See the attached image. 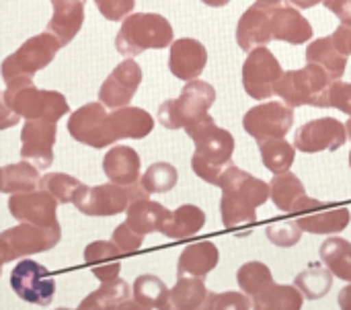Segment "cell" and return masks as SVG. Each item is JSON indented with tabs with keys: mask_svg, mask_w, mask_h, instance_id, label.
<instances>
[{
	"mask_svg": "<svg viewBox=\"0 0 351 310\" xmlns=\"http://www.w3.org/2000/svg\"><path fill=\"white\" fill-rule=\"evenodd\" d=\"M175 41V31L162 14L132 12L121 21L115 47L125 58H136L146 49H165Z\"/></svg>",
	"mask_w": 351,
	"mask_h": 310,
	"instance_id": "obj_1",
	"label": "cell"
},
{
	"mask_svg": "<svg viewBox=\"0 0 351 310\" xmlns=\"http://www.w3.org/2000/svg\"><path fill=\"white\" fill-rule=\"evenodd\" d=\"M6 105L25 119H47L60 121L68 111V101L58 91H41L33 84V78L21 76L6 82L2 91Z\"/></svg>",
	"mask_w": 351,
	"mask_h": 310,
	"instance_id": "obj_2",
	"label": "cell"
},
{
	"mask_svg": "<svg viewBox=\"0 0 351 310\" xmlns=\"http://www.w3.org/2000/svg\"><path fill=\"white\" fill-rule=\"evenodd\" d=\"M216 101V88L199 78L187 80L177 99H169L158 107V121L167 130H185L208 115Z\"/></svg>",
	"mask_w": 351,
	"mask_h": 310,
	"instance_id": "obj_3",
	"label": "cell"
},
{
	"mask_svg": "<svg viewBox=\"0 0 351 310\" xmlns=\"http://www.w3.org/2000/svg\"><path fill=\"white\" fill-rule=\"evenodd\" d=\"M333 78L317 64L306 62L300 70H288L276 84V95L290 107H327V88Z\"/></svg>",
	"mask_w": 351,
	"mask_h": 310,
	"instance_id": "obj_4",
	"label": "cell"
},
{
	"mask_svg": "<svg viewBox=\"0 0 351 310\" xmlns=\"http://www.w3.org/2000/svg\"><path fill=\"white\" fill-rule=\"evenodd\" d=\"M60 49H62L60 41L47 31L29 37L25 43H21V47L14 53L6 56V60L0 64V76L4 84L21 76L33 78L35 72L51 64V60L56 58Z\"/></svg>",
	"mask_w": 351,
	"mask_h": 310,
	"instance_id": "obj_5",
	"label": "cell"
},
{
	"mask_svg": "<svg viewBox=\"0 0 351 310\" xmlns=\"http://www.w3.org/2000/svg\"><path fill=\"white\" fill-rule=\"evenodd\" d=\"M150 193L142 187L140 181L132 185L103 183L95 187H86L74 202L76 210L84 216H117L128 210V206L136 200H144Z\"/></svg>",
	"mask_w": 351,
	"mask_h": 310,
	"instance_id": "obj_6",
	"label": "cell"
},
{
	"mask_svg": "<svg viewBox=\"0 0 351 310\" xmlns=\"http://www.w3.org/2000/svg\"><path fill=\"white\" fill-rule=\"evenodd\" d=\"M294 107L280 101H265L249 109L243 117L245 132L259 144L265 140L286 138L294 126Z\"/></svg>",
	"mask_w": 351,
	"mask_h": 310,
	"instance_id": "obj_7",
	"label": "cell"
},
{
	"mask_svg": "<svg viewBox=\"0 0 351 310\" xmlns=\"http://www.w3.org/2000/svg\"><path fill=\"white\" fill-rule=\"evenodd\" d=\"M282 64L265 45L253 47L243 64L245 93L257 101H265L271 95H276V84L282 78Z\"/></svg>",
	"mask_w": 351,
	"mask_h": 310,
	"instance_id": "obj_8",
	"label": "cell"
},
{
	"mask_svg": "<svg viewBox=\"0 0 351 310\" xmlns=\"http://www.w3.org/2000/svg\"><path fill=\"white\" fill-rule=\"evenodd\" d=\"M10 288L29 305L49 307L56 296V280L47 267L33 259H23L10 272Z\"/></svg>",
	"mask_w": 351,
	"mask_h": 310,
	"instance_id": "obj_9",
	"label": "cell"
},
{
	"mask_svg": "<svg viewBox=\"0 0 351 310\" xmlns=\"http://www.w3.org/2000/svg\"><path fill=\"white\" fill-rule=\"evenodd\" d=\"M68 134L76 142L90 148H107L113 142H117L111 132L109 113L101 101L86 103L80 109H76L68 119Z\"/></svg>",
	"mask_w": 351,
	"mask_h": 310,
	"instance_id": "obj_10",
	"label": "cell"
},
{
	"mask_svg": "<svg viewBox=\"0 0 351 310\" xmlns=\"http://www.w3.org/2000/svg\"><path fill=\"white\" fill-rule=\"evenodd\" d=\"M348 142L346 123L335 117H319L304 123L294 136V148L304 154L339 150Z\"/></svg>",
	"mask_w": 351,
	"mask_h": 310,
	"instance_id": "obj_11",
	"label": "cell"
},
{
	"mask_svg": "<svg viewBox=\"0 0 351 310\" xmlns=\"http://www.w3.org/2000/svg\"><path fill=\"white\" fill-rule=\"evenodd\" d=\"M187 136L195 144V152L206 156L212 163H230L234 154V136L216 126L214 117L208 113L199 121L185 128Z\"/></svg>",
	"mask_w": 351,
	"mask_h": 310,
	"instance_id": "obj_12",
	"label": "cell"
},
{
	"mask_svg": "<svg viewBox=\"0 0 351 310\" xmlns=\"http://www.w3.org/2000/svg\"><path fill=\"white\" fill-rule=\"evenodd\" d=\"M56 134V121L27 119L21 130V158L33 163L39 171H47L53 163Z\"/></svg>",
	"mask_w": 351,
	"mask_h": 310,
	"instance_id": "obj_13",
	"label": "cell"
},
{
	"mask_svg": "<svg viewBox=\"0 0 351 310\" xmlns=\"http://www.w3.org/2000/svg\"><path fill=\"white\" fill-rule=\"evenodd\" d=\"M8 212L19 222H31L37 226H56L58 222V200L43 189L19 191L8 198Z\"/></svg>",
	"mask_w": 351,
	"mask_h": 310,
	"instance_id": "obj_14",
	"label": "cell"
},
{
	"mask_svg": "<svg viewBox=\"0 0 351 310\" xmlns=\"http://www.w3.org/2000/svg\"><path fill=\"white\" fill-rule=\"evenodd\" d=\"M0 239L8 243V247L19 259V257L51 251L62 239V226L56 224V226L45 228V226H37L31 222H21L14 228L4 230Z\"/></svg>",
	"mask_w": 351,
	"mask_h": 310,
	"instance_id": "obj_15",
	"label": "cell"
},
{
	"mask_svg": "<svg viewBox=\"0 0 351 310\" xmlns=\"http://www.w3.org/2000/svg\"><path fill=\"white\" fill-rule=\"evenodd\" d=\"M142 82V68L136 60L128 58L113 68L99 91V101L109 109H119L132 103Z\"/></svg>",
	"mask_w": 351,
	"mask_h": 310,
	"instance_id": "obj_16",
	"label": "cell"
},
{
	"mask_svg": "<svg viewBox=\"0 0 351 310\" xmlns=\"http://www.w3.org/2000/svg\"><path fill=\"white\" fill-rule=\"evenodd\" d=\"M208 64V49L202 41L193 37H181L171 43L169 49V70L179 80H193L202 76Z\"/></svg>",
	"mask_w": 351,
	"mask_h": 310,
	"instance_id": "obj_17",
	"label": "cell"
},
{
	"mask_svg": "<svg viewBox=\"0 0 351 310\" xmlns=\"http://www.w3.org/2000/svg\"><path fill=\"white\" fill-rule=\"evenodd\" d=\"M271 39H274V31H271L269 8L255 2L241 14L237 23V43L243 51L249 53L253 47L267 45Z\"/></svg>",
	"mask_w": 351,
	"mask_h": 310,
	"instance_id": "obj_18",
	"label": "cell"
},
{
	"mask_svg": "<svg viewBox=\"0 0 351 310\" xmlns=\"http://www.w3.org/2000/svg\"><path fill=\"white\" fill-rule=\"evenodd\" d=\"M218 187L222 189V193L234 195L255 208L263 206L269 200V183L253 177L251 173L239 169L237 165H228Z\"/></svg>",
	"mask_w": 351,
	"mask_h": 310,
	"instance_id": "obj_19",
	"label": "cell"
},
{
	"mask_svg": "<svg viewBox=\"0 0 351 310\" xmlns=\"http://www.w3.org/2000/svg\"><path fill=\"white\" fill-rule=\"evenodd\" d=\"M84 23V0H51V19L45 27L66 47Z\"/></svg>",
	"mask_w": 351,
	"mask_h": 310,
	"instance_id": "obj_20",
	"label": "cell"
},
{
	"mask_svg": "<svg viewBox=\"0 0 351 310\" xmlns=\"http://www.w3.org/2000/svg\"><path fill=\"white\" fill-rule=\"evenodd\" d=\"M274 39L286 41L290 45H302L313 39V27L308 19L296 10V6H276L269 8Z\"/></svg>",
	"mask_w": 351,
	"mask_h": 310,
	"instance_id": "obj_21",
	"label": "cell"
},
{
	"mask_svg": "<svg viewBox=\"0 0 351 310\" xmlns=\"http://www.w3.org/2000/svg\"><path fill=\"white\" fill-rule=\"evenodd\" d=\"M109 123L115 140H142L154 130V117L140 107H119L109 113Z\"/></svg>",
	"mask_w": 351,
	"mask_h": 310,
	"instance_id": "obj_22",
	"label": "cell"
},
{
	"mask_svg": "<svg viewBox=\"0 0 351 310\" xmlns=\"http://www.w3.org/2000/svg\"><path fill=\"white\" fill-rule=\"evenodd\" d=\"M140 169H142L140 154L132 146L117 144L103 158V173L111 183L117 185H132L140 181Z\"/></svg>",
	"mask_w": 351,
	"mask_h": 310,
	"instance_id": "obj_23",
	"label": "cell"
},
{
	"mask_svg": "<svg viewBox=\"0 0 351 310\" xmlns=\"http://www.w3.org/2000/svg\"><path fill=\"white\" fill-rule=\"evenodd\" d=\"M218 261H220V251L214 243L202 241V243L187 245L181 251V257L177 263V276L179 278L197 276V278L206 280V276L216 270Z\"/></svg>",
	"mask_w": 351,
	"mask_h": 310,
	"instance_id": "obj_24",
	"label": "cell"
},
{
	"mask_svg": "<svg viewBox=\"0 0 351 310\" xmlns=\"http://www.w3.org/2000/svg\"><path fill=\"white\" fill-rule=\"evenodd\" d=\"M121 251L113 241H95L84 249V263L93 270V276L99 282H109L119 278Z\"/></svg>",
	"mask_w": 351,
	"mask_h": 310,
	"instance_id": "obj_25",
	"label": "cell"
},
{
	"mask_svg": "<svg viewBox=\"0 0 351 310\" xmlns=\"http://www.w3.org/2000/svg\"><path fill=\"white\" fill-rule=\"evenodd\" d=\"M125 214H128L125 222H128L138 235L146 237V235H152V232H160V228H162V224L167 222L171 210H167V208H165L162 204H158V202H152V200L144 198V200L132 202V204L128 206Z\"/></svg>",
	"mask_w": 351,
	"mask_h": 310,
	"instance_id": "obj_26",
	"label": "cell"
},
{
	"mask_svg": "<svg viewBox=\"0 0 351 310\" xmlns=\"http://www.w3.org/2000/svg\"><path fill=\"white\" fill-rule=\"evenodd\" d=\"M204 226H206V212L193 204H185L169 214L167 222L160 228V235L173 241H181V239L195 237L197 232L204 230Z\"/></svg>",
	"mask_w": 351,
	"mask_h": 310,
	"instance_id": "obj_27",
	"label": "cell"
},
{
	"mask_svg": "<svg viewBox=\"0 0 351 310\" xmlns=\"http://www.w3.org/2000/svg\"><path fill=\"white\" fill-rule=\"evenodd\" d=\"M351 214L348 208H319L304 216H298L296 222L300 224L302 232L311 235H339L348 228Z\"/></svg>",
	"mask_w": 351,
	"mask_h": 310,
	"instance_id": "obj_28",
	"label": "cell"
},
{
	"mask_svg": "<svg viewBox=\"0 0 351 310\" xmlns=\"http://www.w3.org/2000/svg\"><path fill=\"white\" fill-rule=\"evenodd\" d=\"M306 62L321 66L333 80H339L348 68V56L337 49L331 37H321L308 43L306 47Z\"/></svg>",
	"mask_w": 351,
	"mask_h": 310,
	"instance_id": "obj_29",
	"label": "cell"
},
{
	"mask_svg": "<svg viewBox=\"0 0 351 310\" xmlns=\"http://www.w3.org/2000/svg\"><path fill=\"white\" fill-rule=\"evenodd\" d=\"M132 298L140 309H171V290L160 278L150 274L136 278Z\"/></svg>",
	"mask_w": 351,
	"mask_h": 310,
	"instance_id": "obj_30",
	"label": "cell"
},
{
	"mask_svg": "<svg viewBox=\"0 0 351 310\" xmlns=\"http://www.w3.org/2000/svg\"><path fill=\"white\" fill-rule=\"evenodd\" d=\"M130 298V284L121 278L101 282V288L93 294H88L82 302L80 310H105V309H123Z\"/></svg>",
	"mask_w": 351,
	"mask_h": 310,
	"instance_id": "obj_31",
	"label": "cell"
},
{
	"mask_svg": "<svg viewBox=\"0 0 351 310\" xmlns=\"http://www.w3.org/2000/svg\"><path fill=\"white\" fill-rule=\"evenodd\" d=\"M319 255L323 263L331 270V274L343 282L351 284V243L337 237L329 235V239L321 245Z\"/></svg>",
	"mask_w": 351,
	"mask_h": 310,
	"instance_id": "obj_32",
	"label": "cell"
},
{
	"mask_svg": "<svg viewBox=\"0 0 351 310\" xmlns=\"http://www.w3.org/2000/svg\"><path fill=\"white\" fill-rule=\"evenodd\" d=\"M208 298V288L204 278L197 276H183L171 288V307L179 310L204 309Z\"/></svg>",
	"mask_w": 351,
	"mask_h": 310,
	"instance_id": "obj_33",
	"label": "cell"
},
{
	"mask_svg": "<svg viewBox=\"0 0 351 310\" xmlns=\"http://www.w3.org/2000/svg\"><path fill=\"white\" fill-rule=\"evenodd\" d=\"M304 302L302 292L292 286L271 284L265 292L253 298V309L257 310H300Z\"/></svg>",
	"mask_w": 351,
	"mask_h": 310,
	"instance_id": "obj_34",
	"label": "cell"
},
{
	"mask_svg": "<svg viewBox=\"0 0 351 310\" xmlns=\"http://www.w3.org/2000/svg\"><path fill=\"white\" fill-rule=\"evenodd\" d=\"M306 193L304 183L300 181L298 175L284 171V173H276L274 179L269 181V198L276 204L278 210L282 212H290L292 206L296 204L298 198H302Z\"/></svg>",
	"mask_w": 351,
	"mask_h": 310,
	"instance_id": "obj_35",
	"label": "cell"
},
{
	"mask_svg": "<svg viewBox=\"0 0 351 310\" xmlns=\"http://www.w3.org/2000/svg\"><path fill=\"white\" fill-rule=\"evenodd\" d=\"M39 189V169L29 160L2 167V193H19Z\"/></svg>",
	"mask_w": 351,
	"mask_h": 310,
	"instance_id": "obj_36",
	"label": "cell"
},
{
	"mask_svg": "<svg viewBox=\"0 0 351 310\" xmlns=\"http://www.w3.org/2000/svg\"><path fill=\"white\" fill-rule=\"evenodd\" d=\"M294 286L302 292L306 300H321L325 298L333 288V274L325 265H311L308 270L300 272L294 280Z\"/></svg>",
	"mask_w": 351,
	"mask_h": 310,
	"instance_id": "obj_37",
	"label": "cell"
},
{
	"mask_svg": "<svg viewBox=\"0 0 351 310\" xmlns=\"http://www.w3.org/2000/svg\"><path fill=\"white\" fill-rule=\"evenodd\" d=\"M259 152H261L263 167L271 171L274 175L290 171V167L294 165V156H296L294 144H290L286 138L259 142Z\"/></svg>",
	"mask_w": 351,
	"mask_h": 310,
	"instance_id": "obj_38",
	"label": "cell"
},
{
	"mask_svg": "<svg viewBox=\"0 0 351 310\" xmlns=\"http://www.w3.org/2000/svg\"><path fill=\"white\" fill-rule=\"evenodd\" d=\"M39 189L53 195L58 204H74L76 198L86 189V185L66 173H47L39 179Z\"/></svg>",
	"mask_w": 351,
	"mask_h": 310,
	"instance_id": "obj_39",
	"label": "cell"
},
{
	"mask_svg": "<svg viewBox=\"0 0 351 310\" xmlns=\"http://www.w3.org/2000/svg\"><path fill=\"white\" fill-rule=\"evenodd\" d=\"M237 282H239V288L247 296L255 298L274 284V274L265 263L249 261V263L241 265V270L237 272Z\"/></svg>",
	"mask_w": 351,
	"mask_h": 310,
	"instance_id": "obj_40",
	"label": "cell"
},
{
	"mask_svg": "<svg viewBox=\"0 0 351 310\" xmlns=\"http://www.w3.org/2000/svg\"><path fill=\"white\" fill-rule=\"evenodd\" d=\"M220 216H222V224L226 228H241V226H249L257 220V208L234 198V195L222 193Z\"/></svg>",
	"mask_w": 351,
	"mask_h": 310,
	"instance_id": "obj_41",
	"label": "cell"
},
{
	"mask_svg": "<svg viewBox=\"0 0 351 310\" xmlns=\"http://www.w3.org/2000/svg\"><path fill=\"white\" fill-rule=\"evenodd\" d=\"M179 181V173L171 163H154L140 175V183L148 193H167L173 191Z\"/></svg>",
	"mask_w": 351,
	"mask_h": 310,
	"instance_id": "obj_42",
	"label": "cell"
},
{
	"mask_svg": "<svg viewBox=\"0 0 351 310\" xmlns=\"http://www.w3.org/2000/svg\"><path fill=\"white\" fill-rule=\"evenodd\" d=\"M265 235L269 239V243H274L276 247H294L300 243L302 239V228L296 220H280L274 222L265 228Z\"/></svg>",
	"mask_w": 351,
	"mask_h": 310,
	"instance_id": "obj_43",
	"label": "cell"
},
{
	"mask_svg": "<svg viewBox=\"0 0 351 310\" xmlns=\"http://www.w3.org/2000/svg\"><path fill=\"white\" fill-rule=\"evenodd\" d=\"M204 309L210 310H249L253 309V298L245 292H222L208 294Z\"/></svg>",
	"mask_w": 351,
	"mask_h": 310,
	"instance_id": "obj_44",
	"label": "cell"
},
{
	"mask_svg": "<svg viewBox=\"0 0 351 310\" xmlns=\"http://www.w3.org/2000/svg\"><path fill=\"white\" fill-rule=\"evenodd\" d=\"M228 165H232V160L230 163H212L206 156H202L199 152H193V156H191V169H193V173L202 181H206L210 185H216V187L220 185V179H222L224 171L228 169Z\"/></svg>",
	"mask_w": 351,
	"mask_h": 310,
	"instance_id": "obj_45",
	"label": "cell"
},
{
	"mask_svg": "<svg viewBox=\"0 0 351 310\" xmlns=\"http://www.w3.org/2000/svg\"><path fill=\"white\" fill-rule=\"evenodd\" d=\"M111 241L117 245V249L121 251V255H134L142 249V243H144V237L138 235L128 222L119 224L115 230H113V237Z\"/></svg>",
	"mask_w": 351,
	"mask_h": 310,
	"instance_id": "obj_46",
	"label": "cell"
},
{
	"mask_svg": "<svg viewBox=\"0 0 351 310\" xmlns=\"http://www.w3.org/2000/svg\"><path fill=\"white\" fill-rule=\"evenodd\" d=\"M327 107H335L351 117V82L333 80L327 88Z\"/></svg>",
	"mask_w": 351,
	"mask_h": 310,
	"instance_id": "obj_47",
	"label": "cell"
},
{
	"mask_svg": "<svg viewBox=\"0 0 351 310\" xmlns=\"http://www.w3.org/2000/svg\"><path fill=\"white\" fill-rule=\"evenodd\" d=\"M95 4L107 21H123L132 14L136 0H95Z\"/></svg>",
	"mask_w": 351,
	"mask_h": 310,
	"instance_id": "obj_48",
	"label": "cell"
},
{
	"mask_svg": "<svg viewBox=\"0 0 351 310\" xmlns=\"http://www.w3.org/2000/svg\"><path fill=\"white\" fill-rule=\"evenodd\" d=\"M331 39H333V43L337 45V49L350 58L351 56V16L343 19V21L339 23V27L335 29V33L331 35Z\"/></svg>",
	"mask_w": 351,
	"mask_h": 310,
	"instance_id": "obj_49",
	"label": "cell"
},
{
	"mask_svg": "<svg viewBox=\"0 0 351 310\" xmlns=\"http://www.w3.org/2000/svg\"><path fill=\"white\" fill-rule=\"evenodd\" d=\"M327 206H329L327 202H319V200H315V198H308V195L304 193L302 198H298V200H296V204L292 206L290 214H294V216L298 218V216H304V214H308V212H313V210L327 208Z\"/></svg>",
	"mask_w": 351,
	"mask_h": 310,
	"instance_id": "obj_50",
	"label": "cell"
},
{
	"mask_svg": "<svg viewBox=\"0 0 351 310\" xmlns=\"http://www.w3.org/2000/svg\"><path fill=\"white\" fill-rule=\"evenodd\" d=\"M19 121H21V115H19L16 111H12V109L6 105L4 95H2V91H0V130L14 128V126H19Z\"/></svg>",
	"mask_w": 351,
	"mask_h": 310,
	"instance_id": "obj_51",
	"label": "cell"
},
{
	"mask_svg": "<svg viewBox=\"0 0 351 310\" xmlns=\"http://www.w3.org/2000/svg\"><path fill=\"white\" fill-rule=\"evenodd\" d=\"M323 4L341 21L351 16V0H323Z\"/></svg>",
	"mask_w": 351,
	"mask_h": 310,
	"instance_id": "obj_52",
	"label": "cell"
},
{
	"mask_svg": "<svg viewBox=\"0 0 351 310\" xmlns=\"http://www.w3.org/2000/svg\"><path fill=\"white\" fill-rule=\"evenodd\" d=\"M14 259H16V255L12 253V249L8 247V243L0 239V276H2V267H4L6 263L14 261Z\"/></svg>",
	"mask_w": 351,
	"mask_h": 310,
	"instance_id": "obj_53",
	"label": "cell"
},
{
	"mask_svg": "<svg viewBox=\"0 0 351 310\" xmlns=\"http://www.w3.org/2000/svg\"><path fill=\"white\" fill-rule=\"evenodd\" d=\"M296 8H313V6H317L319 2H323V0H290Z\"/></svg>",
	"mask_w": 351,
	"mask_h": 310,
	"instance_id": "obj_54",
	"label": "cell"
},
{
	"mask_svg": "<svg viewBox=\"0 0 351 310\" xmlns=\"http://www.w3.org/2000/svg\"><path fill=\"white\" fill-rule=\"evenodd\" d=\"M284 0H257V4L265 6V8H276V6H282Z\"/></svg>",
	"mask_w": 351,
	"mask_h": 310,
	"instance_id": "obj_55",
	"label": "cell"
},
{
	"mask_svg": "<svg viewBox=\"0 0 351 310\" xmlns=\"http://www.w3.org/2000/svg\"><path fill=\"white\" fill-rule=\"evenodd\" d=\"M204 4H208V6H214V8H220V6H226L230 0H202Z\"/></svg>",
	"mask_w": 351,
	"mask_h": 310,
	"instance_id": "obj_56",
	"label": "cell"
},
{
	"mask_svg": "<svg viewBox=\"0 0 351 310\" xmlns=\"http://www.w3.org/2000/svg\"><path fill=\"white\" fill-rule=\"evenodd\" d=\"M346 130H348V138L351 140V117L348 119V123H346ZM350 167H351V152H350Z\"/></svg>",
	"mask_w": 351,
	"mask_h": 310,
	"instance_id": "obj_57",
	"label": "cell"
},
{
	"mask_svg": "<svg viewBox=\"0 0 351 310\" xmlns=\"http://www.w3.org/2000/svg\"><path fill=\"white\" fill-rule=\"evenodd\" d=\"M0 189H2V169H0Z\"/></svg>",
	"mask_w": 351,
	"mask_h": 310,
	"instance_id": "obj_58",
	"label": "cell"
}]
</instances>
